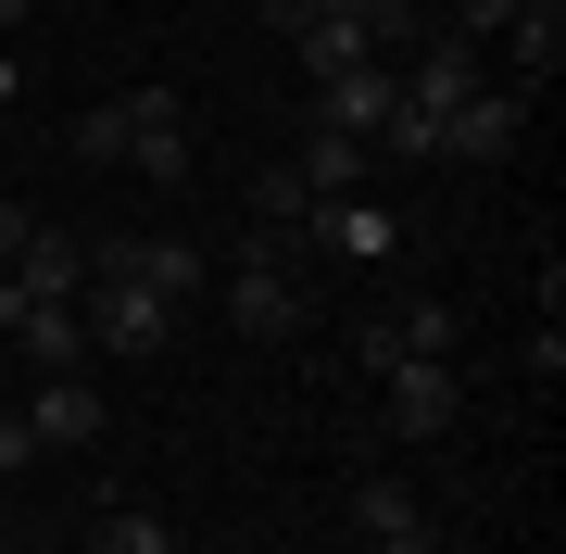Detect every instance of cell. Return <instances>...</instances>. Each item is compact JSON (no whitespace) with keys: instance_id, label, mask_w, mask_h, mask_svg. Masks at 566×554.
Returning <instances> with one entry per match:
<instances>
[{"instance_id":"44dd1931","label":"cell","mask_w":566,"mask_h":554,"mask_svg":"<svg viewBox=\"0 0 566 554\" xmlns=\"http://www.w3.org/2000/svg\"><path fill=\"white\" fill-rule=\"evenodd\" d=\"M25 13H39V0H0V39H13V25H25Z\"/></svg>"},{"instance_id":"d6986e66","label":"cell","mask_w":566,"mask_h":554,"mask_svg":"<svg viewBox=\"0 0 566 554\" xmlns=\"http://www.w3.org/2000/svg\"><path fill=\"white\" fill-rule=\"evenodd\" d=\"M25 467H39V429H25L13 404H0V479H25Z\"/></svg>"},{"instance_id":"e0dca14e","label":"cell","mask_w":566,"mask_h":554,"mask_svg":"<svg viewBox=\"0 0 566 554\" xmlns=\"http://www.w3.org/2000/svg\"><path fill=\"white\" fill-rule=\"evenodd\" d=\"M88 554H177V542H164V516H139V504H114L102 530H88Z\"/></svg>"},{"instance_id":"8fae6325","label":"cell","mask_w":566,"mask_h":554,"mask_svg":"<svg viewBox=\"0 0 566 554\" xmlns=\"http://www.w3.org/2000/svg\"><path fill=\"white\" fill-rule=\"evenodd\" d=\"M390 102H403V63H353V76H315V126H340V139L378 151Z\"/></svg>"},{"instance_id":"30bf717a","label":"cell","mask_w":566,"mask_h":554,"mask_svg":"<svg viewBox=\"0 0 566 554\" xmlns=\"http://www.w3.org/2000/svg\"><path fill=\"white\" fill-rule=\"evenodd\" d=\"M491 76L542 102V76H566V0H516V25L491 39Z\"/></svg>"},{"instance_id":"9a60e30c","label":"cell","mask_w":566,"mask_h":554,"mask_svg":"<svg viewBox=\"0 0 566 554\" xmlns=\"http://www.w3.org/2000/svg\"><path fill=\"white\" fill-rule=\"evenodd\" d=\"M0 341L39 353V378H88V328H76V303H39V290H25V315H13Z\"/></svg>"},{"instance_id":"2e32d148","label":"cell","mask_w":566,"mask_h":554,"mask_svg":"<svg viewBox=\"0 0 566 554\" xmlns=\"http://www.w3.org/2000/svg\"><path fill=\"white\" fill-rule=\"evenodd\" d=\"M290 51H303V76H353V63H378L353 13H290Z\"/></svg>"},{"instance_id":"ba28073f","label":"cell","mask_w":566,"mask_h":554,"mask_svg":"<svg viewBox=\"0 0 566 554\" xmlns=\"http://www.w3.org/2000/svg\"><path fill=\"white\" fill-rule=\"evenodd\" d=\"M453 416H465V378H453V366H390V378H378V429H390V441H441Z\"/></svg>"},{"instance_id":"d4e9b609","label":"cell","mask_w":566,"mask_h":554,"mask_svg":"<svg viewBox=\"0 0 566 554\" xmlns=\"http://www.w3.org/2000/svg\"><path fill=\"white\" fill-rule=\"evenodd\" d=\"M0 189H13V165H0Z\"/></svg>"},{"instance_id":"9c48e42d","label":"cell","mask_w":566,"mask_h":554,"mask_svg":"<svg viewBox=\"0 0 566 554\" xmlns=\"http://www.w3.org/2000/svg\"><path fill=\"white\" fill-rule=\"evenodd\" d=\"M303 252H340V265H390V252H403V215H390L378 189H353V202H315Z\"/></svg>"},{"instance_id":"5b68a950","label":"cell","mask_w":566,"mask_h":554,"mask_svg":"<svg viewBox=\"0 0 566 554\" xmlns=\"http://www.w3.org/2000/svg\"><path fill=\"white\" fill-rule=\"evenodd\" d=\"M516 139H528V88H504V76L441 114V165H516Z\"/></svg>"},{"instance_id":"52a82bcc","label":"cell","mask_w":566,"mask_h":554,"mask_svg":"<svg viewBox=\"0 0 566 554\" xmlns=\"http://www.w3.org/2000/svg\"><path fill=\"white\" fill-rule=\"evenodd\" d=\"M465 88H491V51H465L453 25H428V39L403 51V114H428V126H441Z\"/></svg>"},{"instance_id":"6da1fadb","label":"cell","mask_w":566,"mask_h":554,"mask_svg":"<svg viewBox=\"0 0 566 554\" xmlns=\"http://www.w3.org/2000/svg\"><path fill=\"white\" fill-rule=\"evenodd\" d=\"M76 151H88V165H139V189H189V177H202V139H189L177 88H126V102L76 114Z\"/></svg>"},{"instance_id":"7402d4cb","label":"cell","mask_w":566,"mask_h":554,"mask_svg":"<svg viewBox=\"0 0 566 554\" xmlns=\"http://www.w3.org/2000/svg\"><path fill=\"white\" fill-rule=\"evenodd\" d=\"M252 13H264V25H290V13H303V0H252Z\"/></svg>"},{"instance_id":"7c38bea8","label":"cell","mask_w":566,"mask_h":554,"mask_svg":"<svg viewBox=\"0 0 566 554\" xmlns=\"http://www.w3.org/2000/svg\"><path fill=\"white\" fill-rule=\"evenodd\" d=\"M13 416L39 429V453H88V441H102V378H39Z\"/></svg>"},{"instance_id":"277c9868","label":"cell","mask_w":566,"mask_h":554,"mask_svg":"<svg viewBox=\"0 0 566 554\" xmlns=\"http://www.w3.org/2000/svg\"><path fill=\"white\" fill-rule=\"evenodd\" d=\"M76 328H88V366H102V353H126V366H139V353L177 341V303H151L139 278H88V290H76Z\"/></svg>"},{"instance_id":"ac0fdd59","label":"cell","mask_w":566,"mask_h":554,"mask_svg":"<svg viewBox=\"0 0 566 554\" xmlns=\"http://www.w3.org/2000/svg\"><path fill=\"white\" fill-rule=\"evenodd\" d=\"M441 25H453V39H465V51H491V39H504V25H516V0H453V13H441Z\"/></svg>"},{"instance_id":"5bb4252c","label":"cell","mask_w":566,"mask_h":554,"mask_svg":"<svg viewBox=\"0 0 566 554\" xmlns=\"http://www.w3.org/2000/svg\"><path fill=\"white\" fill-rule=\"evenodd\" d=\"M0 278L39 290V303H76V290H88V240H63V227H25V252H13Z\"/></svg>"},{"instance_id":"3957f363","label":"cell","mask_w":566,"mask_h":554,"mask_svg":"<svg viewBox=\"0 0 566 554\" xmlns=\"http://www.w3.org/2000/svg\"><path fill=\"white\" fill-rule=\"evenodd\" d=\"M453 341H465V328H453L441 290H390V303L353 328V366H365V378H390V366H453Z\"/></svg>"},{"instance_id":"603a6c76","label":"cell","mask_w":566,"mask_h":554,"mask_svg":"<svg viewBox=\"0 0 566 554\" xmlns=\"http://www.w3.org/2000/svg\"><path fill=\"white\" fill-rule=\"evenodd\" d=\"M13 88H25V76H13V51H0V102H13Z\"/></svg>"},{"instance_id":"4fadbf2b","label":"cell","mask_w":566,"mask_h":554,"mask_svg":"<svg viewBox=\"0 0 566 554\" xmlns=\"http://www.w3.org/2000/svg\"><path fill=\"white\" fill-rule=\"evenodd\" d=\"M290 177H303L315 202H353V189H378V151H365V139H340V126H315V139L290 151Z\"/></svg>"},{"instance_id":"ffe728a7","label":"cell","mask_w":566,"mask_h":554,"mask_svg":"<svg viewBox=\"0 0 566 554\" xmlns=\"http://www.w3.org/2000/svg\"><path fill=\"white\" fill-rule=\"evenodd\" d=\"M25 227H39V215H25L13 189H0V265H13V252H25Z\"/></svg>"},{"instance_id":"7a4b0ae2","label":"cell","mask_w":566,"mask_h":554,"mask_svg":"<svg viewBox=\"0 0 566 554\" xmlns=\"http://www.w3.org/2000/svg\"><path fill=\"white\" fill-rule=\"evenodd\" d=\"M214 290H227V315H240V341H303V315H315L303 252H277V240H240V265Z\"/></svg>"},{"instance_id":"8992f818","label":"cell","mask_w":566,"mask_h":554,"mask_svg":"<svg viewBox=\"0 0 566 554\" xmlns=\"http://www.w3.org/2000/svg\"><path fill=\"white\" fill-rule=\"evenodd\" d=\"M88 278H139L151 290V303H202V290H214V265H202V240H114V252H88Z\"/></svg>"},{"instance_id":"cb8c5ba5","label":"cell","mask_w":566,"mask_h":554,"mask_svg":"<svg viewBox=\"0 0 566 554\" xmlns=\"http://www.w3.org/2000/svg\"><path fill=\"white\" fill-rule=\"evenodd\" d=\"M0 554H13V516H0Z\"/></svg>"}]
</instances>
